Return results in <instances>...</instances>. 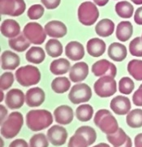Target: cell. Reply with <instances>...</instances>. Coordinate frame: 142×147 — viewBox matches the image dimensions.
Returning a JSON list of instances; mask_svg holds the SVG:
<instances>
[{
  "instance_id": "49",
  "label": "cell",
  "mask_w": 142,
  "mask_h": 147,
  "mask_svg": "<svg viewBox=\"0 0 142 147\" xmlns=\"http://www.w3.org/2000/svg\"><path fill=\"white\" fill-rule=\"evenodd\" d=\"M133 146V142H132V139L130 138V137H128L126 142L124 143L123 145L120 146H116V147H132Z\"/></svg>"
},
{
  "instance_id": "24",
  "label": "cell",
  "mask_w": 142,
  "mask_h": 147,
  "mask_svg": "<svg viewBox=\"0 0 142 147\" xmlns=\"http://www.w3.org/2000/svg\"><path fill=\"white\" fill-rule=\"evenodd\" d=\"M71 67V63L69 60L64 58H60L51 62L50 65V71L54 75L60 76L67 73L70 71Z\"/></svg>"
},
{
  "instance_id": "19",
  "label": "cell",
  "mask_w": 142,
  "mask_h": 147,
  "mask_svg": "<svg viewBox=\"0 0 142 147\" xmlns=\"http://www.w3.org/2000/svg\"><path fill=\"white\" fill-rule=\"evenodd\" d=\"M20 64V56L11 51H5L1 55V67L3 70H15Z\"/></svg>"
},
{
  "instance_id": "33",
  "label": "cell",
  "mask_w": 142,
  "mask_h": 147,
  "mask_svg": "<svg viewBox=\"0 0 142 147\" xmlns=\"http://www.w3.org/2000/svg\"><path fill=\"white\" fill-rule=\"evenodd\" d=\"M128 136L124 132V130L122 128H118V129L114 133L108 134L106 135L107 141L110 143L114 147L120 146L126 142Z\"/></svg>"
},
{
  "instance_id": "18",
  "label": "cell",
  "mask_w": 142,
  "mask_h": 147,
  "mask_svg": "<svg viewBox=\"0 0 142 147\" xmlns=\"http://www.w3.org/2000/svg\"><path fill=\"white\" fill-rule=\"evenodd\" d=\"M85 48L79 42L71 41L65 47V55L71 61H80L85 57Z\"/></svg>"
},
{
  "instance_id": "1",
  "label": "cell",
  "mask_w": 142,
  "mask_h": 147,
  "mask_svg": "<svg viewBox=\"0 0 142 147\" xmlns=\"http://www.w3.org/2000/svg\"><path fill=\"white\" fill-rule=\"evenodd\" d=\"M52 114L45 109L31 110L26 115V125L33 132L46 129L52 124Z\"/></svg>"
},
{
  "instance_id": "23",
  "label": "cell",
  "mask_w": 142,
  "mask_h": 147,
  "mask_svg": "<svg viewBox=\"0 0 142 147\" xmlns=\"http://www.w3.org/2000/svg\"><path fill=\"white\" fill-rule=\"evenodd\" d=\"M133 34V26L130 21H121L116 27L115 35L118 41L124 42L132 38Z\"/></svg>"
},
{
  "instance_id": "50",
  "label": "cell",
  "mask_w": 142,
  "mask_h": 147,
  "mask_svg": "<svg viewBox=\"0 0 142 147\" xmlns=\"http://www.w3.org/2000/svg\"><path fill=\"white\" fill-rule=\"evenodd\" d=\"M93 147H110L108 145V144H106V143H99V144H98V145H96L94 146Z\"/></svg>"
},
{
  "instance_id": "9",
  "label": "cell",
  "mask_w": 142,
  "mask_h": 147,
  "mask_svg": "<svg viewBox=\"0 0 142 147\" xmlns=\"http://www.w3.org/2000/svg\"><path fill=\"white\" fill-rule=\"evenodd\" d=\"M26 10L24 0H0L1 15L20 16Z\"/></svg>"
},
{
  "instance_id": "38",
  "label": "cell",
  "mask_w": 142,
  "mask_h": 147,
  "mask_svg": "<svg viewBox=\"0 0 142 147\" xmlns=\"http://www.w3.org/2000/svg\"><path fill=\"white\" fill-rule=\"evenodd\" d=\"M129 52L136 57H142V38L141 37H137L130 42L129 44Z\"/></svg>"
},
{
  "instance_id": "37",
  "label": "cell",
  "mask_w": 142,
  "mask_h": 147,
  "mask_svg": "<svg viewBox=\"0 0 142 147\" xmlns=\"http://www.w3.org/2000/svg\"><path fill=\"white\" fill-rule=\"evenodd\" d=\"M49 140L44 133H37L29 140V147H48Z\"/></svg>"
},
{
  "instance_id": "3",
  "label": "cell",
  "mask_w": 142,
  "mask_h": 147,
  "mask_svg": "<svg viewBox=\"0 0 142 147\" xmlns=\"http://www.w3.org/2000/svg\"><path fill=\"white\" fill-rule=\"evenodd\" d=\"M15 79L20 86L24 87L35 86L41 81V71L37 67L25 65L19 67L15 73Z\"/></svg>"
},
{
  "instance_id": "22",
  "label": "cell",
  "mask_w": 142,
  "mask_h": 147,
  "mask_svg": "<svg viewBox=\"0 0 142 147\" xmlns=\"http://www.w3.org/2000/svg\"><path fill=\"white\" fill-rule=\"evenodd\" d=\"M107 54L111 60L115 62H122L127 57L128 51L126 47L122 43L113 42L109 46Z\"/></svg>"
},
{
  "instance_id": "36",
  "label": "cell",
  "mask_w": 142,
  "mask_h": 147,
  "mask_svg": "<svg viewBox=\"0 0 142 147\" xmlns=\"http://www.w3.org/2000/svg\"><path fill=\"white\" fill-rule=\"evenodd\" d=\"M135 88V83L130 77L124 76L118 81V90L121 94L129 95L133 93Z\"/></svg>"
},
{
  "instance_id": "42",
  "label": "cell",
  "mask_w": 142,
  "mask_h": 147,
  "mask_svg": "<svg viewBox=\"0 0 142 147\" xmlns=\"http://www.w3.org/2000/svg\"><path fill=\"white\" fill-rule=\"evenodd\" d=\"M41 2L46 9L54 10L60 5L61 0H41Z\"/></svg>"
},
{
  "instance_id": "34",
  "label": "cell",
  "mask_w": 142,
  "mask_h": 147,
  "mask_svg": "<svg viewBox=\"0 0 142 147\" xmlns=\"http://www.w3.org/2000/svg\"><path fill=\"white\" fill-rule=\"evenodd\" d=\"M128 71L136 81H142V60H131L128 64Z\"/></svg>"
},
{
  "instance_id": "35",
  "label": "cell",
  "mask_w": 142,
  "mask_h": 147,
  "mask_svg": "<svg viewBox=\"0 0 142 147\" xmlns=\"http://www.w3.org/2000/svg\"><path fill=\"white\" fill-rule=\"evenodd\" d=\"M75 133H78V134L82 135L87 140L89 146L93 145L97 140V133H96L94 128H93L90 126H87V125L81 126V127L76 129Z\"/></svg>"
},
{
  "instance_id": "13",
  "label": "cell",
  "mask_w": 142,
  "mask_h": 147,
  "mask_svg": "<svg viewBox=\"0 0 142 147\" xmlns=\"http://www.w3.org/2000/svg\"><path fill=\"white\" fill-rule=\"evenodd\" d=\"M110 109L116 115H128L130 112L132 108V104H131V101L128 98L122 95H118L115 96L110 101Z\"/></svg>"
},
{
  "instance_id": "20",
  "label": "cell",
  "mask_w": 142,
  "mask_h": 147,
  "mask_svg": "<svg viewBox=\"0 0 142 147\" xmlns=\"http://www.w3.org/2000/svg\"><path fill=\"white\" fill-rule=\"evenodd\" d=\"M1 33L9 39L15 38L20 34V25L15 20H4L1 24Z\"/></svg>"
},
{
  "instance_id": "41",
  "label": "cell",
  "mask_w": 142,
  "mask_h": 147,
  "mask_svg": "<svg viewBox=\"0 0 142 147\" xmlns=\"http://www.w3.org/2000/svg\"><path fill=\"white\" fill-rule=\"evenodd\" d=\"M89 144L87 140L82 135L75 133L72 137L70 138V140L67 144V147H88Z\"/></svg>"
},
{
  "instance_id": "28",
  "label": "cell",
  "mask_w": 142,
  "mask_h": 147,
  "mask_svg": "<svg viewBox=\"0 0 142 147\" xmlns=\"http://www.w3.org/2000/svg\"><path fill=\"white\" fill-rule=\"evenodd\" d=\"M114 10L116 14L123 19H129L134 14V7L128 1H120L115 4Z\"/></svg>"
},
{
  "instance_id": "30",
  "label": "cell",
  "mask_w": 142,
  "mask_h": 147,
  "mask_svg": "<svg viewBox=\"0 0 142 147\" xmlns=\"http://www.w3.org/2000/svg\"><path fill=\"white\" fill-rule=\"evenodd\" d=\"M45 49L48 55L52 58L59 57L63 51V45L57 38L50 39L46 43Z\"/></svg>"
},
{
  "instance_id": "12",
  "label": "cell",
  "mask_w": 142,
  "mask_h": 147,
  "mask_svg": "<svg viewBox=\"0 0 142 147\" xmlns=\"http://www.w3.org/2000/svg\"><path fill=\"white\" fill-rule=\"evenodd\" d=\"M25 102V95L24 92L19 89H11L5 97V104L11 110L20 109L23 107Z\"/></svg>"
},
{
  "instance_id": "16",
  "label": "cell",
  "mask_w": 142,
  "mask_h": 147,
  "mask_svg": "<svg viewBox=\"0 0 142 147\" xmlns=\"http://www.w3.org/2000/svg\"><path fill=\"white\" fill-rule=\"evenodd\" d=\"M45 31L47 36L53 38H61L66 36L67 28L66 24L59 20H50L46 24Z\"/></svg>"
},
{
  "instance_id": "14",
  "label": "cell",
  "mask_w": 142,
  "mask_h": 147,
  "mask_svg": "<svg viewBox=\"0 0 142 147\" xmlns=\"http://www.w3.org/2000/svg\"><path fill=\"white\" fill-rule=\"evenodd\" d=\"M46 94L40 87L31 88L25 94V103L29 107H38L45 102Z\"/></svg>"
},
{
  "instance_id": "21",
  "label": "cell",
  "mask_w": 142,
  "mask_h": 147,
  "mask_svg": "<svg viewBox=\"0 0 142 147\" xmlns=\"http://www.w3.org/2000/svg\"><path fill=\"white\" fill-rule=\"evenodd\" d=\"M87 52L92 57L98 58L102 56L106 51V45L102 39L98 38H91L86 45Z\"/></svg>"
},
{
  "instance_id": "32",
  "label": "cell",
  "mask_w": 142,
  "mask_h": 147,
  "mask_svg": "<svg viewBox=\"0 0 142 147\" xmlns=\"http://www.w3.org/2000/svg\"><path fill=\"white\" fill-rule=\"evenodd\" d=\"M94 115V108L90 104L80 105L76 110V116L81 122L90 121Z\"/></svg>"
},
{
  "instance_id": "8",
  "label": "cell",
  "mask_w": 142,
  "mask_h": 147,
  "mask_svg": "<svg viewBox=\"0 0 142 147\" xmlns=\"http://www.w3.org/2000/svg\"><path fill=\"white\" fill-rule=\"evenodd\" d=\"M92 95V90L87 84L78 83L71 88L68 94V98L73 104H81L89 102Z\"/></svg>"
},
{
  "instance_id": "45",
  "label": "cell",
  "mask_w": 142,
  "mask_h": 147,
  "mask_svg": "<svg viewBox=\"0 0 142 147\" xmlns=\"http://www.w3.org/2000/svg\"><path fill=\"white\" fill-rule=\"evenodd\" d=\"M134 21L138 25H142V6L136 10L134 14Z\"/></svg>"
},
{
  "instance_id": "2",
  "label": "cell",
  "mask_w": 142,
  "mask_h": 147,
  "mask_svg": "<svg viewBox=\"0 0 142 147\" xmlns=\"http://www.w3.org/2000/svg\"><path fill=\"white\" fill-rule=\"evenodd\" d=\"M24 124V116L19 111H14L1 123V135L6 139L15 138Z\"/></svg>"
},
{
  "instance_id": "46",
  "label": "cell",
  "mask_w": 142,
  "mask_h": 147,
  "mask_svg": "<svg viewBox=\"0 0 142 147\" xmlns=\"http://www.w3.org/2000/svg\"><path fill=\"white\" fill-rule=\"evenodd\" d=\"M0 110H1V123H2L7 119L6 117L7 115V110L3 105L0 106Z\"/></svg>"
},
{
  "instance_id": "4",
  "label": "cell",
  "mask_w": 142,
  "mask_h": 147,
  "mask_svg": "<svg viewBox=\"0 0 142 147\" xmlns=\"http://www.w3.org/2000/svg\"><path fill=\"white\" fill-rule=\"evenodd\" d=\"M94 122L95 125L98 126L100 130L106 135L114 133L118 129L117 119L110 111L106 109L98 111L95 114Z\"/></svg>"
},
{
  "instance_id": "15",
  "label": "cell",
  "mask_w": 142,
  "mask_h": 147,
  "mask_svg": "<svg viewBox=\"0 0 142 147\" xmlns=\"http://www.w3.org/2000/svg\"><path fill=\"white\" fill-rule=\"evenodd\" d=\"M54 117L57 123L61 125H67L72 122L74 112L71 107L67 105H61L55 109Z\"/></svg>"
},
{
  "instance_id": "40",
  "label": "cell",
  "mask_w": 142,
  "mask_h": 147,
  "mask_svg": "<svg viewBox=\"0 0 142 147\" xmlns=\"http://www.w3.org/2000/svg\"><path fill=\"white\" fill-rule=\"evenodd\" d=\"M15 76L11 71H6L1 75L0 78V87L2 90H7L10 89L13 85Z\"/></svg>"
},
{
  "instance_id": "29",
  "label": "cell",
  "mask_w": 142,
  "mask_h": 147,
  "mask_svg": "<svg viewBox=\"0 0 142 147\" xmlns=\"http://www.w3.org/2000/svg\"><path fill=\"white\" fill-rule=\"evenodd\" d=\"M71 80L66 76H59L51 82V89L56 94H64L71 88Z\"/></svg>"
},
{
  "instance_id": "48",
  "label": "cell",
  "mask_w": 142,
  "mask_h": 147,
  "mask_svg": "<svg viewBox=\"0 0 142 147\" xmlns=\"http://www.w3.org/2000/svg\"><path fill=\"white\" fill-rule=\"evenodd\" d=\"M94 3L97 6L99 7H104L109 3V0H94Z\"/></svg>"
},
{
  "instance_id": "27",
  "label": "cell",
  "mask_w": 142,
  "mask_h": 147,
  "mask_svg": "<svg viewBox=\"0 0 142 147\" xmlns=\"http://www.w3.org/2000/svg\"><path fill=\"white\" fill-rule=\"evenodd\" d=\"M31 42L25 38L23 33H20L17 37L10 38L8 41V45L12 50L17 52H24L28 48L30 47Z\"/></svg>"
},
{
  "instance_id": "6",
  "label": "cell",
  "mask_w": 142,
  "mask_h": 147,
  "mask_svg": "<svg viewBox=\"0 0 142 147\" xmlns=\"http://www.w3.org/2000/svg\"><path fill=\"white\" fill-rule=\"evenodd\" d=\"M96 94L100 98H109L117 91V84L114 77L110 76H101L94 85Z\"/></svg>"
},
{
  "instance_id": "11",
  "label": "cell",
  "mask_w": 142,
  "mask_h": 147,
  "mask_svg": "<svg viewBox=\"0 0 142 147\" xmlns=\"http://www.w3.org/2000/svg\"><path fill=\"white\" fill-rule=\"evenodd\" d=\"M47 138L49 142L55 146H61L64 145L67 139V131L60 125H53L48 129Z\"/></svg>"
},
{
  "instance_id": "55",
  "label": "cell",
  "mask_w": 142,
  "mask_h": 147,
  "mask_svg": "<svg viewBox=\"0 0 142 147\" xmlns=\"http://www.w3.org/2000/svg\"><path fill=\"white\" fill-rule=\"evenodd\" d=\"M141 38H142V35H141Z\"/></svg>"
},
{
  "instance_id": "47",
  "label": "cell",
  "mask_w": 142,
  "mask_h": 147,
  "mask_svg": "<svg viewBox=\"0 0 142 147\" xmlns=\"http://www.w3.org/2000/svg\"><path fill=\"white\" fill-rule=\"evenodd\" d=\"M134 143L136 147H142V133H139L135 137Z\"/></svg>"
},
{
  "instance_id": "7",
  "label": "cell",
  "mask_w": 142,
  "mask_h": 147,
  "mask_svg": "<svg viewBox=\"0 0 142 147\" xmlns=\"http://www.w3.org/2000/svg\"><path fill=\"white\" fill-rule=\"evenodd\" d=\"M23 34L34 45H42L47 36L45 29L37 22H29L26 24L23 29Z\"/></svg>"
},
{
  "instance_id": "39",
  "label": "cell",
  "mask_w": 142,
  "mask_h": 147,
  "mask_svg": "<svg viewBox=\"0 0 142 147\" xmlns=\"http://www.w3.org/2000/svg\"><path fill=\"white\" fill-rule=\"evenodd\" d=\"M45 13L44 7L41 4H33L32 5L27 11V16L30 20H36L41 19Z\"/></svg>"
},
{
  "instance_id": "52",
  "label": "cell",
  "mask_w": 142,
  "mask_h": 147,
  "mask_svg": "<svg viewBox=\"0 0 142 147\" xmlns=\"http://www.w3.org/2000/svg\"><path fill=\"white\" fill-rule=\"evenodd\" d=\"M4 100V94H3V90H1V102H3Z\"/></svg>"
},
{
  "instance_id": "54",
  "label": "cell",
  "mask_w": 142,
  "mask_h": 147,
  "mask_svg": "<svg viewBox=\"0 0 142 147\" xmlns=\"http://www.w3.org/2000/svg\"><path fill=\"white\" fill-rule=\"evenodd\" d=\"M139 88H141V89H142V84H141V86H139Z\"/></svg>"
},
{
  "instance_id": "43",
  "label": "cell",
  "mask_w": 142,
  "mask_h": 147,
  "mask_svg": "<svg viewBox=\"0 0 142 147\" xmlns=\"http://www.w3.org/2000/svg\"><path fill=\"white\" fill-rule=\"evenodd\" d=\"M133 102L135 106L142 107V89L139 88L133 95Z\"/></svg>"
},
{
  "instance_id": "31",
  "label": "cell",
  "mask_w": 142,
  "mask_h": 147,
  "mask_svg": "<svg viewBox=\"0 0 142 147\" xmlns=\"http://www.w3.org/2000/svg\"><path fill=\"white\" fill-rule=\"evenodd\" d=\"M126 123L130 128H139L142 127V109H134L126 116Z\"/></svg>"
},
{
  "instance_id": "17",
  "label": "cell",
  "mask_w": 142,
  "mask_h": 147,
  "mask_svg": "<svg viewBox=\"0 0 142 147\" xmlns=\"http://www.w3.org/2000/svg\"><path fill=\"white\" fill-rule=\"evenodd\" d=\"M89 65L85 62H78L71 67L69 71V78L74 83L85 81L89 75Z\"/></svg>"
},
{
  "instance_id": "53",
  "label": "cell",
  "mask_w": 142,
  "mask_h": 147,
  "mask_svg": "<svg viewBox=\"0 0 142 147\" xmlns=\"http://www.w3.org/2000/svg\"><path fill=\"white\" fill-rule=\"evenodd\" d=\"M1 143H2V146H1V147H3V139L1 138Z\"/></svg>"
},
{
  "instance_id": "26",
  "label": "cell",
  "mask_w": 142,
  "mask_h": 147,
  "mask_svg": "<svg viewBox=\"0 0 142 147\" xmlns=\"http://www.w3.org/2000/svg\"><path fill=\"white\" fill-rule=\"evenodd\" d=\"M26 60L34 64L42 63L46 59V52L40 47H32L28 49L25 55Z\"/></svg>"
},
{
  "instance_id": "51",
  "label": "cell",
  "mask_w": 142,
  "mask_h": 147,
  "mask_svg": "<svg viewBox=\"0 0 142 147\" xmlns=\"http://www.w3.org/2000/svg\"><path fill=\"white\" fill-rule=\"evenodd\" d=\"M134 4L142 5V0H131Z\"/></svg>"
},
{
  "instance_id": "25",
  "label": "cell",
  "mask_w": 142,
  "mask_h": 147,
  "mask_svg": "<svg viewBox=\"0 0 142 147\" xmlns=\"http://www.w3.org/2000/svg\"><path fill=\"white\" fill-rule=\"evenodd\" d=\"M114 31V23L111 20L105 18L98 22L95 26V32L102 38H107L112 35Z\"/></svg>"
},
{
  "instance_id": "44",
  "label": "cell",
  "mask_w": 142,
  "mask_h": 147,
  "mask_svg": "<svg viewBox=\"0 0 142 147\" xmlns=\"http://www.w3.org/2000/svg\"><path fill=\"white\" fill-rule=\"evenodd\" d=\"M9 147H29V145L25 140L20 138V139H15L10 143Z\"/></svg>"
},
{
  "instance_id": "10",
  "label": "cell",
  "mask_w": 142,
  "mask_h": 147,
  "mask_svg": "<svg viewBox=\"0 0 142 147\" xmlns=\"http://www.w3.org/2000/svg\"><path fill=\"white\" fill-rule=\"evenodd\" d=\"M92 72L95 76H110L115 77L117 75V67L113 63L108 61L107 59H100L95 62L92 66Z\"/></svg>"
},
{
  "instance_id": "5",
  "label": "cell",
  "mask_w": 142,
  "mask_h": 147,
  "mask_svg": "<svg viewBox=\"0 0 142 147\" xmlns=\"http://www.w3.org/2000/svg\"><path fill=\"white\" fill-rule=\"evenodd\" d=\"M78 20L85 26H91L96 23L99 17V11L94 3L86 1L82 3L77 11Z\"/></svg>"
}]
</instances>
